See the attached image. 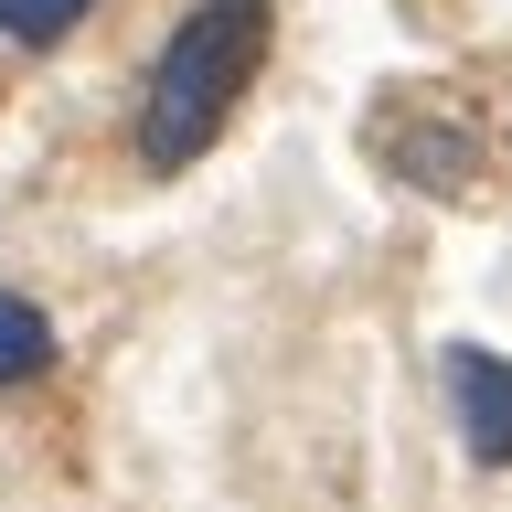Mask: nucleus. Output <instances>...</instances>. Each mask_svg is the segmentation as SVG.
<instances>
[{
  "label": "nucleus",
  "instance_id": "obj_2",
  "mask_svg": "<svg viewBox=\"0 0 512 512\" xmlns=\"http://www.w3.org/2000/svg\"><path fill=\"white\" fill-rule=\"evenodd\" d=\"M438 384H448V416H459V448L480 470H512V363L491 342H448Z\"/></svg>",
  "mask_w": 512,
  "mask_h": 512
},
{
  "label": "nucleus",
  "instance_id": "obj_4",
  "mask_svg": "<svg viewBox=\"0 0 512 512\" xmlns=\"http://www.w3.org/2000/svg\"><path fill=\"white\" fill-rule=\"evenodd\" d=\"M395 171L427 192H470L480 182V139H459V128H406L395 139Z\"/></svg>",
  "mask_w": 512,
  "mask_h": 512
},
{
  "label": "nucleus",
  "instance_id": "obj_5",
  "mask_svg": "<svg viewBox=\"0 0 512 512\" xmlns=\"http://www.w3.org/2000/svg\"><path fill=\"white\" fill-rule=\"evenodd\" d=\"M86 11L96 0H0V43H11V54H54Z\"/></svg>",
  "mask_w": 512,
  "mask_h": 512
},
{
  "label": "nucleus",
  "instance_id": "obj_3",
  "mask_svg": "<svg viewBox=\"0 0 512 512\" xmlns=\"http://www.w3.org/2000/svg\"><path fill=\"white\" fill-rule=\"evenodd\" d=\"M64 363L54 320H43V299H22V288H0V395H22V384H43Z\"/></svg>",
  "mask_w": 512,
  "mask_h": 512
},
{
  "label": "nucleus",
  "instance_id": "obj_1",
  "mask_svg": "<svg viewBox=\"0 0 512 512\" xmlns=\"http://www.w3.org/2000/svg\"><path fill=\"white\" fill-rule=\"evenodd\" d=\"M256 64H267V0H192L171 43L150 54V86H139V128H128L139 171H192L235 128Z\"/></svg>",
  "mask_w": 512,
  "mask_h": 512
}]
</instances>
